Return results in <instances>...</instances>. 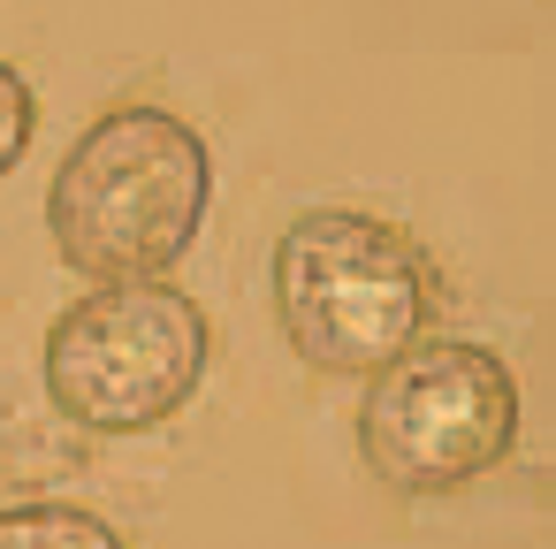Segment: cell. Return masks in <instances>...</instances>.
<instances>
[{"label": "cell", "instance_id": "obj_1", "mask_svg": "<svg viewBox=\"0 0 556 549\" xmlns=\"http://www.w3.org/2000/svg\"><path fill=\"white\" fill-rule=\"evenodd\" d=\"M206 199H214L206 138L184 115L130 100V108H108L62 153L47 191V229L77 275L146 283V275H168L199 245Z\"/></svg>", "mask_w": 556, "mask_h": 549}, {"label": "cell", "instance_id": "obj_2", "mask_svg": "<svg viewBox=\"0 0 556 549\" xmlns=\"http://www.w3.org/2000/svg\"><path fill=\"white\" fill-rule=\"evenodd\" d=\"M275 313L305 366L320 374H381L412 351L434 313L442 283L412 229L366 207H313L275 237Z\"/></svg>", "mask_w": 556, "mask_h": 549}, {"label": "cell", "instance_id": "obj_3", "mask_svg": "<svg viewBox=\"0 0 556 549\" xmlns=\"http://www.w3.org/2000/svg\"><path fill=\"white\" fill-rule=\"evenodd\" d=\"M214 359V321L191 290L146 275V283H100L47 328V397L62 420L92 435H146L176 420Z\"/></svg>", "mask_w": 556, "mask_h": 549}, {"label": "cell", "instance_id": "obj_4", "mask_svg": "<svg viewBox=\"0 0 556 549\" xmlns=\"http://www.w3.org/2000/svg\"><path fill=\"white\" fill-rule=\"evenodd\" d=\"M518 442V382L488 344L419 336L381 374H366L358 450L404 496H450L495 473Z\"/></svg>", "mask_w": 556, "mask_h": 549}, {"label": "cell", "instance_id": "obj_5", "mask_svg": "<svg viewBox=\"0 0 556 549\" xmlns=\"http://www.w3.org/2000/svg\"><path fill=\"white\" fill-rule=\"evenodd\" d=\"M0 549H130V541L85 503H9L0 511Z\"/></svg>", "mask_w": 556, "mask_h": 549}, {"label": "cell", "instance_id": "obj_6", "mask_svg": "<svg viewBox=\"0 0 556 549\" xmlns=\"http://www.w3.org/2000/svg\"><path fill=\"white\" fill-rule=\"evenodd\" d=\"M31 130H39V108H31V85L0 62V176H9L24 153H31Z\"/></svg>", "mask_w": 556, "mask_h": 549}]
</instances>
